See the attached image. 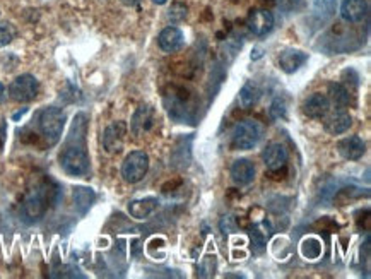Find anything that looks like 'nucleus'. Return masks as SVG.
Masks as SVG:
<instances>
[{
  "instance_id": "obj_1",
  "label": "nucleus",
  "mask_w": 371,
  "mask_h": 279,
  "mask_svg": "<svg viewBox=\"0 0 371 279\" xmlns=\"http://www.w3.org/2000/svg\"><path fill=\"white\" fill-rule=\"evenodd\" d=\"M55 192L57 191L51 187L50 182H43L27 192L23 201V216L26 221L36 223L43 218L50 202H53Z\"/></svg>"
},
{
  "instance_id": "obj_2",
  "label": "nucleus",
  "mask_w": 371,
  "mask_h": 279,
  "mask_svg": "<svg viewBox=\"0 0 371 279\" xmlns=\"http://www.w3.org/2000/svg\"><path fill=\"white\" fill-rule=\"evenodd\" d=\"M38 127H40L41 136L47 139L50 146L57 144L60 141L62 132L65 127V113L57 106H50L40 112L38 115Z\"/></svg>"
},
{
  "instance_id": "obj_3",
  "label": "nucleus",
  "mask_w": 371,
  "mask_h": 279,
  "mask_svg": "<svg viewBox=\"0 0 371 279\" xmlns=\"http://www.w3.org/2000/svg\"><path fill=\"white\" fill-rule=\"evenodd\" d=\"M60 165L65 173L82 177L89 171V156L86 153L84 143L69 144L60 154Z\"/></svg>"
},
{
  "instance_id": "obj_4",
  "label": "nucleus",
  "mask_w": 371,
  "mask_h": 279,
  "mask_svg": "<svg viewBox=\"0 0 371 279\" xmlns=\"http://www.w3.org/2000/svg\"><path fill=\"white\" fill-rule=\"evenodd\" d=\"M263 136V127L256 120H243L233 130V146L237 149H253Z\"/></svg>"
},
{
  "instance_id": "obj_5",
  "label": "nucleus",
  "mask_w": 371,
  "mask_h": 279,
  "mask_svg": "<svg viewBox=\"0 0 371 279\" xmlns=\"http://www.w3.org/2000/svg\"><path fill=\"white\" fill-rule=\"evenodd\" d=\"M149 156L144 151H132L122 165V177L127 184H137L147 175Z\"/></svg>"
},
{
  "instance_id": "obj_6",
  "label": "nucleus",
  "mask_w": 371,
  "mask_h": 279,
  "mask_svg": "<svg viewBox=\"0 0 371 279\" xmlns=\"http://www.w3.org/2000/svg\"><path fill=\"white\" fill-rule=\"evenodd\" d=\"M40 91V84H38L36 77L31 74H23L19 77L14 79L9 86V96L10 99L17 103H29L33 101Z\"/></svg>"
},
{
  "instance_id": "obj_7",
  "label": "nucleus",
  "mask_w": 371,
  "mask_h": 279,
  "mask_svg": "<svg viewBox=\"0 0 371 279\" xmlns=\"http://www.w3.org/2000/svg\"><path fill=\"white\" fill-rule=\"evenodd\" d=\"M125 137H127V123L113 122L103 132V147L106 153L119 154L123 149Z\"/></svg>"
},
{
  "instance_id": "obj_8",
  "label": "nucleus",
  "mask_w": 371,
  "mask_h": 279,
  "mask_svg": "<svg viewBox=\"0 0 371 279\" xmlns=\"http://www.w3.org/2000/svg\"><path fill=\"white\" fill-rule=\"evenodd\" d=\"M165 103L166 106H168V112L173 119L187 120L190 117L189 96H187L185 89L182 88L171 89V93L165 96Z\"/></svg>"
},
{
  "instance_id": "obj_9",
  "label": "nucleus",
  "mask_w": 371,
  "mask_h": 279,
  "mask_svg": "<svg viewBox=\"0 0 371 279\" xmlns=\"http://www.w3.org/2000/svg\"><path fill=\"white\" fill-rule=\"evenodd\" d=\"M154 127V108L149 105H142L135 110L130 122V130L135 137L147 134Z\"/></svg>"
},
{
  "instance_id": "obj_10",
  "label": "nucleus",
  "mask_w": 371,
  "mask_h": 279,
  "mask_svg": "<svg viewBox=\"0 0 371 279\" xmlns=\"http://www.w3.org/2000/svg\"><path fill=\"white\" fill-rule=\"evenodd\" d=\"M248 27L255 36H265L272 31L274 27V16L272 12L265 9L252 10L248 16Z\"/></svg>"
},
{
  "instance_id": "obj_11",
  "label": "nucleus",
  "mask_w": 371,
  "mask_h": 279,
  "mask_svg": "<svg viewBox=\"0 0 371 279\" xmlns=\"http://www.w3.org/2000/svg\"><path fill=\"white\" fill-rule=\"evenodd\" d=\"M262 160L270 171H279L287 163V151L280 143H272L262 153Z\"/></svg>"
},
{
  "instance_id": "obj_12",
  "label": "nucleus",
  "mask_w": 371,
  "mask_h": 279,
  "mask_svg": "<svg viewBox=\"0 0 371 279\" xmlns=\"http://www.w3.org/2000/svg\"><path fill=\"white\" fill-rule=\"evenodd\" d=\"M158 43L163 51L173 53V51L182 50L183 45H185V36H183V33L178 29V27L169 26L161 31V34H159V38H158Z\"/></svg>"
},
{
  "instance_id": "obj_13",
  "label": "nucleus",
  "mask_w": 371,
  "mask_h": 279,
  "mask_svg": "<svg viewBox=\"0 0 371 279\" xmlns=\"http://www.w3.org/2000/svg\"><path fill=\"white\" fill-rule=\"evenodd\" d=\"M337 151L341 153L342 158H346V160L356 161V160H359V158H363V154H365V151H366V146H365V143H363L361 137L349 136V137H346V139L339 141Z\"/></svg>"
},
{
  "instance_id": "obj_14",
  "label": "nucleus",
  "mask_w": 371,
  "mask_h": 279,
  "mask_svg": "<svg viewBox=\"0 0 371 279\" xmlns=\"http://www.w3.org/2000/svg\"><path fill=\"white\" fill-rule=\"evenodd\" d=\"M328 110H331V101H328L327 96L320 95V93L311 95L303 105L304 115H308L310 119H324Z\"/></svg>"
},
{
  "instance_id": "obj_15",
  "label": "nucleus",
  "mask_w": 371,
  "mask_h": 279,
  "mask_svg": "<svg viewBox=\"0 0 371 279\" xmlns=\"http://www.w3.org/2000/svg\"><path fill=\"white\" fill-rule=\"evenodd\" d=\"M368 14V3L366 0H344L341 5L342 19L348 23H359Z\"/></svg>"
},
{
  "instance_id": "obj_16",
  "label": "nucleus",
  "mask_w": 371,
  "mask_h": 279,
  "mask_svg": "<svg viewBox=\"0 0 371 279\" xmlns=\"http://www.w3.org/2000/svg\"><path fill=\"white\" fill-rule=\"evenodd\" d=\"M231 178L237 185H248L255 178V167L250 160H237L231 165Z\"/></svg>"
},
{
  "instance_id": "obj_17",
  "label": "nucleus",
  "mask_w": 371,
  "mask_h": 279,
  "mask_svg": "<svg viewBox=\"0 0 371 279\" xmlns=\"http://www.w3.org/2000/svg\"><path fill=\"white\" fill-rule=\"evenodd\" d=\"M308 62V53L301 50H286L280 53L279 57V65L286 74H293L296 72L301 65H304Z\"/></svg>"
},
{
  "instance_id": "obj_18",
  "label": "nucleus",
  "mask_w": 371,
  "mask_h": 279,
  "mask_svg": "<svg viewBox=\"0 0 371 279\" xmlns=\"http://www.w3.org/2000/svg\"><path fill=\"white\" fill-rule=\"evenodd\" d=\"M158 204L159 202L156 197L135 199V201H132L130 204H128V215L135 219H144L158 209Z\"/></svg>"
},
{
  "instance_id": "obj_19",
  "label": "nucleus",
  "mask_w": 371,
  "mask_h": 279,
  "mask_svg": "<svg viewBox=\"0 0 371 279\" xmlns=\"http://www.w3.org/2000/svg\"><path fill=\"white\" fill-rule=\"evenodd\" d=\"M352 125V119L349 113H346L344 110H339L334 115L328 117L325 120V130L332 136H339V134H344L349 127Z\"/></svg>"
},
{
  "instance_id": "obj_20",
  "label": "nucleus",
  "mask_w": 371,
  "mask_h": 279,
  "mask_svg": "<svg viewBox=\"0 0 371 279\" xmlns=\"http://www.w3.org/2000/svg\"><path fill=\"white\" fill-rule=\"evenodd\" d=\"M72 199H74V208L77 209L79 215L84 216L86 213L91 209V206L95 204L96 194H95V191L89 187H75L74 194H72Z\"/></svg>"
},
{
  "instance_id": "obj_21",
  "label": "nucleus",
  "mask_w": 371,
  "mask_h": 279,
  "mask_svg": "<svg viewBox=\"0 0 371 279\" xmlns=\"http://www.w3.org/2000/svg\"><path fill=\"white\" fill-rule=\"evenodd\" d=\"M328 96H331L328 101L334 103L339 110L346 108V106L349 105V101H351V95H349L348 88H346L344 84H341V82H331V84H328Z\"/></svg>"
},
{
  "instance_id": "obj_22",
  "label": "nucleus",
  "mask_w": 371,
  "mask_h": 279,
  "mask_svg": "<svg viewBox=\"0 0 371 279\" xmlns=\"http://www.w3.org/2000/svg\"><path fill=\"white\" fill-rule=\"evenodd\" d=\"M259 95H260V91H259V88H256L255 82L248 81L247 84L241 88L240 96H238V101H240L241 108L243 110L252 108V106L256 103V99H259Z\"/></svg>"
},
{
  "instance_id": "obj_23",
  "label": "nucleus",
  "mask_w": 371,
  "mask_h": 279,
  "mask_svg": "<svg viewBox=\"0 0 371 279\" xmlns=\"http://www.w3.org/2000/svg\"><path fill=\"white\" fill-rule=\"evenodd\" d=\"M270 236L269 232H263L262 225H255L250 230V239H252V250L253 254H262L265 250L267 239Z\"/></svg>"
},
{
  "instance_id": "obj_24",
  "label": "nucleus",
  "mask_w": 371,
  "mask_h": 279,
  "mask_svg": "<svg viewBox=\"0 0 371 279\" xmlns=\"http://www.w3.org/2000/svg\"><path fill=\"white\" fill-rule=\"evenodd\" d=\"M301 252L307 259H318L322 254V245L317 239H307L301 243Z\"/></svg>"
},
{
  "instance_id": "obj_25",
  "label": "nucleus",
  "mask_w": 371,
  "mask_h": 279,
  "mask_svg": "<svg viewBox=\"0 0 371 279\" xmlns=\"http://www.w3.org/2000/svg\"><path fill=\"white\" fill-rule=\"evenodd\" d=\"M313 9L318 16L331 17L337 9V0H313Z\"/></svg>"
},
{
  "instance_id": "obj_26",
  "label": "nucleus",
  "mask_w": 371,
  "mask_h": 279,
  "mask_svg": "<svg viewBox=\"0 0 371 279\" xmlns=\"http://www.w3.org/2000/svg\"><path fill=\"white\" fill-rule=\"evenodd\" d=\"M187 14H189L187 5H183V3H173L168 10V19L171 21V23H182L187 17Z\"/></svg>"
},
{
  "instance_id": "obj_27",
  "label": "nucleus",
  "mask_w": 371,
  "mask_h": 279,
  "mask_svg": "<svg viewBox=\"0 0 371 279\" xmlns=\"http://www.w3.org/2000/svg\"><path fill=\"white\" fill-rule=\"evenodd\" d=\"M269 113L274 120L284 119V117H286V103H284V99L280 98L274 99L272 105H270L269 108Z\"/></svg>"
},
{
  "instance_id": "obj_28",
  "label": "nucleus",
  "mask_w": 371,
  "mask_h": 279,
  "mask_svg": "<svg viewBox=\"0 0 371 279\" xmlns=\"http://www.w3.org/2000/svg\"><path fill=\"white\" fill-rule=\"evenodd\" d=\"M14 29L10 24H0V48L7 47L14 40Z\"/></svg>"
},
{
  "instance_id": "obj_29",
  "label": "nucleus",
  "mask_w": 371,
  "mask_h": 279,
  "mask_svg": "<svg viewBox=\"0 0 371 279\" xmlns=\"http://www.w3.org/2000/svg\"><path fill=\"white\" fill-rule=\"evenodd\" d=\"M219 226L224 235H230V233L237 232V221H235L233 216H224V218L221 219Z\"/></svg>"
},
{
  "instance_id": "obj_30",
  "label": "nucleus",
  "mask_w": 371,
  "mask_h": 279,
  "mask_svg": "<svg viewBox=\"0 0 371 279\" xmlns=\"http://www.w3.org/2000/svg\"><path fill=\"white\" fill-rule=\"evenodd\" d=\"M276 3L284 12H291V10H296L300 7V0H276Z\"/></svg>"
},
{
  "instance_id": "obj_31",
  "label": "nucleus",
  "mask_w": 371,
  "mask_h": 279,
  "mask_svg": "<svg viewBox=\"0 0 371 279\" xmlns=\"http://www.w3.org/2000/svg\"><path fill=\"white\" fill-rule=\"evenodd\" d=\"M5 98H7V91H5V86L2 84V82H0V105H2L3 101H5Z\"/></svg>"
},
{
  "instance_id": "obj_32",
  "label": "nucleus",
  "mask_w": 371,
  "mask_h": 279,
  "mask_svg": "<svg viewBox=\"0 0 371 279\" xmlns=\"http://www.w3.org/2000/svg\"><path fill=\"white\" fill-rule=\"evenodd\" d=\"M262 57V50L260 48H255V50L252 51V60H256V58Z\"/></svg>"
},
{
  "instance_id": "obj_33",
  "label": "nucleus",
  "mask_w": 371,
  "mask_h": 279,
  "mask_svg": "<svg viewBox=\"0 0 371 279\" xmlns=\"http://www.w3.org/2000/svg\"><path fill=\"white\" fill-rule=\"evenodd\" d=\"M26 112H27V108H23V110H21L19 113H14V117H12V119H14V120H19L21 117H23L24 113H26Z\"/></svg>"
},
{
  "instance_id": "obj_34",
  "label": "nucleus",
  "mask_w": 371,
  "mask_h": 279,
  "mask_svg": "<svg viewBox=\"0 0 371 279\" xmlns=\"http://www.w3.org/2000/svg\"><path fill=\"white\" fill-rule=\"evenodd\" d=\"M125 5H137V3H141V0H122Z\"/></svg>"
},
{
  "instance_id": "obj_35",
  "label": "nucleus",
  "mask_w": 371,
  "mask_h": 279,
  "mask_svg": "<svg viewBox=\"0 0 371 279\" xmlns=\"http://www.w3.org/2000/svg\"><path fill=\"white\" fill-rule=\"evenodd\" d=\"M3 146V127H0V149Z\"/></svg>"
},
{
  "instance_id": "obj_36",
  "label": "nucleus",
  "mask_w": 371,
  "mask_h": 279,
  "mask_svg": "<svg viewBox=\"0 0 371 279\" xmlns=\"http://www.w3.org/2000/svg\"><path fill=\"white\" fill-rule=\"evenodd\" d=\"M152 2L158 3V5H163V3H166V2H168V0H152Z\"/></svg>"
}]
</instances>
